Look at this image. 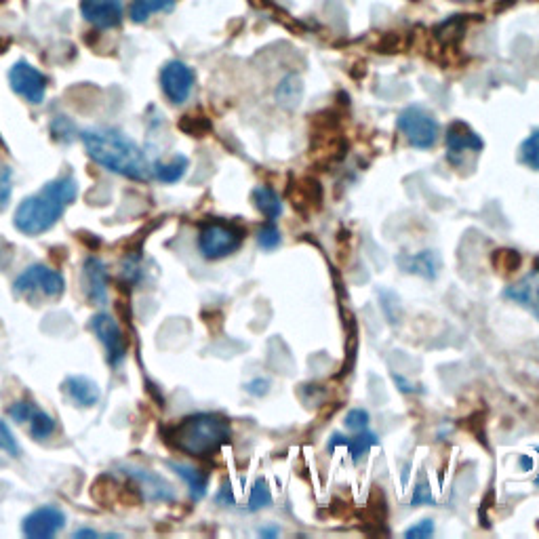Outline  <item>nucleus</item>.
I'll use <instances>...</instances> for the list:
<instances>
[{"label":"nucleus","instance_id":"1","mask_svg":"<svg viewBox=\"0 0 539 539\" xmlns=\"http://www.w3.org/2000/svg\"><path fill=\"white\" fill-rule=\"evenodd\" d=\"M81 137L87 154L97 165L110 169L112 173L135 179V182H148L150 179L152 169L142 148L125 133L116 129H91Z\"/></svg>","mask_w":539,"mask_h":539},{"label":"nucleus","instance_id":"2","mask_svg":"<svg viewBox=\"0 0 539 539\" xmlns=\"http://www.w3.org/2000/svg\"><path fill=\"white\" fill-rule=\"evenodd\" d=\"M78 184L74 177H59L49 182L41 192L28 196L15 211V228L28 236H38L51 230L68 205L76 198Z\"/></svg>","mask_w":539,"mask_h":539},{"label":"nucleus","instance_id":"3","mask_svg":"<svg viewBox=\"0 0 539 539\" xmlns=\"http://www.w3.org/2000/svg\"><path fill=\"white\" fill-rule=\"evenodd\" d=\"M232 436L226 417L217 413H196L169 430V443L182 453L207 457L222 449Z\"/></svg>","mask_w":539,"mask_h":539},{"label":"nucleus","instance_id":"4","mask_svg":"<svg viewBox=\"0 0 539 539\" xmlns=\"http://www.w3.org/2000/svg\"><path fill=\"white\" fill-rule=\"evenodd\" d=\"M396 127L409 139V144L419 150L434 148L438 139V121L422 106H409L398 114Z\"/></svg>","mask_w":539,"mask_h":539},{"label":"nucleus","instance_id":"5","mask_svg":"<svg viewBox=\"0 0 539 539\" xmlns=\"http://www.w3.org/2000/svg\"><path fill=\"white\" fill-rule=\"evenodd\" d=\"M243 236V230H238L236 226L211 222L198 234V249H201L205 259H224L241 249Z\"/></svg>","mask_w":539,"mask_h":539},{"label":"nucleus","instance_id":"6","mask_svg":"<svg viewBox=\"0 0 539 539\" xmlns=\"http://www.w3.org/2000/svg\"><path fill=\"white\" fill-rule=\"evenodd\" d=\"M66 289L64 278L59 272L47 266H30L22 276L15 281V291L24 297H45V299H57L62 297Z\"/></svg>","mask_w":539,"mask_h":539},{"label":"nucleus","instance_id":"7","mask_svg":"<svg viewBox=\"0 0 539 539\" xmlns=\"http://www.w3.org/2000/svg\"><path fill=\"white\" fill-rule=\"evenodd\" d=\"M11 89L30 104H43L47 93V78L28 62H17L9 72Z\"/></svg>","mask_w":539,"mask_h":539},{"label":"nucleus","instance_id":"8","mask_svg":"<svg viewBox=\"0 0 539 539\" xmlns=\"http://www.w3.org/2000/svg\"><path fill=\"white\" fill-rule=\"evenodd\" d=\"M91 329L99 337V342L104 344L106 354H108V363L112 367H116L118 363L123 361L125 352H127V339H125L121 327H118V323L110 314L102 312V314H95L91 318Z\"/></svg>","mask_w":539,"mask_h":539},{"label":"nucleus","instance_id":"9","mask_svg":"<svg viewBox=\"0 0 539 539\" xmlns=\"http://www.w3.org/2000/svg\"><path fill=\"white\" fill-rule=\"evenodd\" d=\"M161 85L169 102L184 104L194 87V72L184 62H169L161 72Z\"/></svg>","mask_w":539,"mask_h":539},{"label":"nucleus","instance_id":"10","mask_svg":"<svg viewBox=\"0 0 539 539\" xmlns=\"http://www.w3.org/2000/svg\"><path fill=\"white\" fill-rule=\"evenodd\" d=\"M66 525L64 512L55 506H43L34 510L24 521V533L30 539H49Z\"/></svg>","mask_w":539,"mask_h":539},{"label":"nucleus","instance_id":"11","mask_svg":"<svg viewBox=\"0 0 539 539\" xmlns=\"http://www.w3.org/2000/svg\"><path fill=\"white\" fill-rule=\"evenodd\" d=\"M81 13L99 30H110L121 24L123 0H81Z\"/></svg>","mask_w":539,"mask_h":539},{"label":"nucleus","instance_id":"12","mask_svg":"<svg viewBox=\"0 0 539 539\" xmlns=\"http://www.w3.org/2000/svg\"><path fill=\"white\" fill-rule=\"evenodd\" d=\"M485 148L483 139L478 133H474L466 123H453L447 131V156L453 165H457L459 158L472 152L478 154Z\"/></svg>","mask_w":539,"mask_h":539},{"label":"nucleus","instance_id":"13","mask_svg":"<svg viewBox=\"0 0 539 539\" xmlns=\"http://www.w3.org/2000/svg\"><path fill=\"white\" fill-rule=\"evenodd\" d=\"M504 297L518 306H523L525 310H529L539 321V270L527 274L518 283L510 285L504 291Z\"/></svg>","mask_w":539,"mask_h":539},{"label":"nucleus","instance_id":"14","mask_svg":"<svg viewBox=\"0 0 539 539\" xmlns=\"http://www.w3.org/2000/svg\"><path fill=\"white\" fill-rule=\"evenodd\" d=\"M396 264L403 272L415 274L419 278H426V281H434L441 270V257L434 251H422V253H401L396 257Z\"/></svg>","mask_w":539,"mask_h":539},{"label":"nucleus","instance_id":"15","mask_svg":"<svg viewBox=\"0 0 539 539\" xmlns=\"http://www.w3.org/2000/svg\"><path fill=\"white\" fill-rule=\"evenodd\" d=\"M83 285L85 293L91 304H104L106 302V285H108V272L106 266L95 257H89L83 268Z\"/></svg>","mask_w":539,"mask_h":539},{"label":"nucleus","instance_id":"16","mask_svg":"<svg viewBox=\"0 0 539 539\" xmlns=\"http://www.w3.org/2000/svg\"><path fill=\"white\" fill-rule=\"evenodd\" d=\"M339 445L348 447V451H350V455H352V462L358 464V462H361V459L369 453V449L377 445V436H375L373 432H367V430L358 432L356 436H342L339 432H335V434L331 436V441H329V449L333 451V449L339 447Z\"/></svg>","mask_w":539,"mask_h":539},{"label":"nucleus","instance_id":"17","mask_svg":"<svg viewBox=\"0 0 539 539\" xmlns=\"http://www.w3.org/2000/svg\"><path fill=\"white\" fill-rule=\"evenodd\" d=\"M64 390L70 394V398L78 407H93L99 401L97 384L85 375L68 377L66 384H64Z\"/></svg>","mask_w":539,"mask_h":539},{"label":"nucleus","instance_id":"18","mask_svg":"<svg viewBox=\"0 0 539 539\" xmlns=\"http://www.w3.org/2000/svg\"><path fill=\"white\" fill-rule=\"evenodd\" d=\"M129 474L139 483V487H142L144 491H148V497L165 499V502H169V499L175 497L171 485L165 483L161 476H156V474L146 472V470H139V468H131Z\"/></svg>","mask_w":539,"mask_h":539},{"label":"nucleus","instance_id":"19","mask_svg":"<svg viewBox=\"0 0 539 539\" xmlns=\"http://www.w3.org/2000/svg\"><path fill=\"white\" fill-rule=\"evenodd\" d=\"M251 196H253L255 207L259 211H262L270 219V222H276V219L283 215V201H281V196H278L272 188H268V186H257Z\"/></svg>","mask_w":539,"mask_h":539},{"label":"nucleus","instance_id":"20","mask_svg":"<svg viewBox=\"0 0 539 539\" xmlns=\"http://www.w3.org/2000/svg\"><path fill=\"white\" fill-rule=\"evenodd\" d=\"M188 158L186 156H175L171 163H156L152 173L154 177L158 179V182H163V184H175L179 182V179H182L188 171Z\"/></svg>","mask_w":539,"mask_h":539},{"label":"nucleus","instance_id":"21","mask_svg":"<svg viewBox=\"0 0 539 539\" xmlns=\"http://www.w3.org/2000/svg\"><path fill=\"white\" fill-rule=\"evenodd\" d=\"M175 7V0H135L131 5V19L135 24H144L154 13H165Z\"/></svg>","mask_w":539,"mask_h":539},{"label":"nucleus","instance_id":"22","mask_svg":"<svg viewBox=\"0 0 539 539\" xmlns=\"http://www.w3.org/2000/svg\"><path fill=\"white\" fill-rule=\"evenodd\" d=\"M171 468L184 478L190 487V495L192 499H203L207 493V474H203L201 470H196L192 466H184V464H171Z\"/></svg>","mask_w":539,"mask_h":539},{"label":"nucleus","instance_id":"23","mask_svg":"<svg viewBox=\"0 0 539 539\" xmlns=\"http://www.w3.org/2000/svg\"><path fill=\"white\" fill-rule=\"evenodd\" d=\"M518 156H521V163L533 171H539V129L533 131L525 142L521 144V150H518Z\"/></svg>","mask_w":539,"mask_h":539},{"label":"nucleus","instance_id":"24","mask_svg":"<svg viewBox=\"0 0 539 539\" xmlns=\"http://www.w3.org/2000/svg\"><path fill=\"white\" fill-rule=\"evenodd\" d=\"M276 97L283 106H297L299 97H302V83H299V78H295V76L285 78V81L278 85Z\"/></svg>","mask_w":539,"mask_h":539},{"label":"nucleus","instance_id":"25","mask_svg":"<svg viewBox=\"0 0 539 539\" xmlns=\"http://www.w3.org/2000/svg\"><path fill=\"white\" fill-rule=\"evenodd\" d=\"M30 430H32V436H36V438H47L55 432V419L51 415H47L45 411L34 407V411L30 415Z\"/></svg>","mask_w":539,"mask_h":539},{"label":"nucleus","instance_id":"26","mask_svg":"<svg viewBox=\"0 0 539 539\" xmlns=\"http://www.w3.org/2000/svg\"><path fill=\"white\" fill-rule=\"evenodd\" d=\"M272 504V493L266 485V481H257L255 487L251 489V497H249V510L255 512V510H262V508H268Z\"/></svg>","mask_w":539,"mask_h":539},{"label":"nucleus","instance_id":"27","mask_svg":"<svg viewBox=\"0 0 539 539\" xmlns=\"http://www.w3.org/2000/svg\"><path fill=\"white\" fill-rule=\"evenodd\" d=\"M257 245L264 251H274L281 245V232H278V228L272 222L257 232Z\"/></svg>","mask_w":539,"mask_h":539},{"label":"nucleus","instance_id":"28","mask_svg":"<svg viewBox=\"0 0 539 539\" xmlns=\"http://www.w3.org/2000/svg\"><path fill=\"white\" fill-rule=\"evenodd\" d=\"M179 127H182V131H186L190 135H196V137H201L205 131L211 129V125L207 123L205 116H184V121L179 123Z\"/></svg>","mask_w":539,"mask_h":539},{"label":"nucleus","instance_id":"29","mask_svg":"<svg viewBox=\"0 0 539 539\" xmlns=\"http://www.w3.org/2000/svg\"><path fill=\"white\" fill-rule=\"evenodd\" d=\"M493 262L502 272H512L521 264V257H518L516 251H495Z\"/></svg>","mask_w":539,"mask_h":539},{"label":"nucleus","instance_id":"30","mask_svg":"<svg viewBox=\"0 0 539 539\" xmlns=\"http://www.w3.org/2000/svg\"><path fill=\"white\" fill-rule=\"evenodd\" d=\"M369 413L365 409H352L346 415V428L352 432H363L369 428Z\"/></svg>","mask_w":539,"mask_h":539},{"label":"nucleus","instance_id":"31","mask_svg":"<svg viewBox=\"0 0 539 539\" xmlns=\"http://www.w3.org/2000/svg\"><path fill=\"white\" fill-rule=\"evenodd\" d=\"M0 451H5L9 455H13V457L19 455V445L15 441V436L7 428V424H3V422H0Z\"/></svg>","mask_w":539,"mask_h":539},{"label":"nucleus","instance_id":"32","mask_svg":"<svg viewBox=\"0 0 539 539\" xmlns=\"http://www.w3.org/2000/svg\"><path fill=\"white\" fill-rule=\"evenodd\" d=\"M11 198V169L0 167V211L7 209V203Z\"/></svg>","mask_w":539,"mask_h":539},{"label":"nucleus","instance_id":"33","mask_svg":"<svg viewBox=\"0 0 539 539\" xmlns=\"http://www.w3.org/2000/svg\"><path fill=\"white\" fill-rule=\"evenodd\" d=\"M432 504H434V497H432L430 485L426 481H422L413 491L411 506H432Z\"/></svg>","mask_w":539,"mask_h":539},{"label":"nucleus","instance_id":"34","mask_svg":"<svg viewBox=\"0 0 539 539\" xmlns=\"http://www.w3.org/2000/svg\"><path fill=\"white\" fill-rule=\"evenodd\" d=\"M434 533V523L432 521H422V523H417L415 527H411L405 537L407 539H426Z\"/></svg>","mask_w":539,"mask_h":539},{"label":"nucleus","instance_id":"35","mask_svg":"<svg viewBox=\"0 0 539 539\" xmlns=\"http://www.w3.org/2000/svg\"><path fill=\"white\" fill-rule=\"evenodd\" d=\"M32 411H34L32 403H15L9 409V415L15 419V422H26V419H30Z\"/></svg>","mask_w":539,"mask_h":539},{"label":"nucleus","instance_id":"36","mask_svg":"<svg viewBox=\"0 0 539 539\" xmlns=\"http://www.w3.org/2000/svg\"><path fill=\"white\" fill-rule=\"evenodd\" d=\"M521 468H523V472H531L533 470V459L527 457V455H523L521 457Z\"/></svg>","mask_w":539,"mask_h":539},{"label":"nucleus","instance_id":"37","mask_svg":"<svg viewBox=\"0 0 539 539\" xmlns=\"http://www.w3.org/2000/svg\"><path fill=\"white\" fill-rule=\"evenodd\" d=\"M535 451L539 453V447H535ZM535 487H539V474H537V478H535Z\"/></svg>","mask_w":539,"mask_h":539},{"label":"nucleus","instance_id":"38","mask_svg":"<svg viewBox=\"0 0 539 539\" xmlns=\"http://www.w3.org/2000/svg\"><path fill=\"white\" fill-rule=\"evenodd\" d=\"M457 3H470V0H457Z\"/></svg>","mask_w":539,"mask_h":539}]
</instances>
